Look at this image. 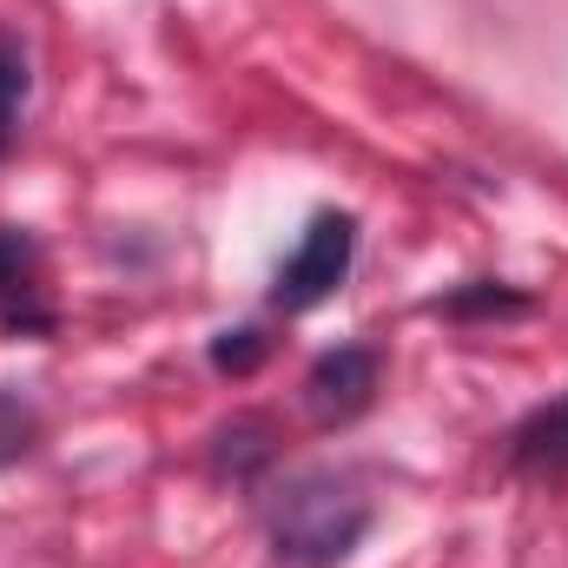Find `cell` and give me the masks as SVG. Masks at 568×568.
<instances>
[{"instance_id": "1", "label": "cell", "mask_w": 568, "mask_h": 568, "mask_svg": "<svg viewBox=\"0 0 568 568\" xmlns=\"http://www.w3.org/2000/svg\"><path fill=\"white\" fill-rule=\"evenodd\" d=\"M371 496L337 469H304L265 503V542L278 568H344L371 536Z\"/></svg>"}, {"instance_id": "2", "label": "cell", "mask_w": 568, "mask_h": 568, "mask_svg": "<svg viewBox=\"0 0 568 568\" xmlns=\"http://www.w3.org/2000/svg\"><path fill=\"white\" fill-rule=\"evenodd\" d=\"M351 258H357V219L351 212H317L297 239V252L278 265L272 278V304L278 311H311L324 304L337 284L351 278Z\"/></svg>"}, {"instance_id": "3", "label": "cell", "mask_w": 568, "mask_h": 568, "mask_svg": "<svg viewBox=\"0 0 568 568\" xmlns=\"http://www.w3.org/2000/svg\"><path fill=\"white\" fill-rule=\"evenodd\" d=\"M60 311L47 297V272H40V245L20 225H0V331L13 337H53Z\"/></svg>"}, {"instance_id": "4", "label": "cell", "mask_w": 568, "mask_h": 568, "mask_svg": "<svg viewBox=\"0 0 568 568\" xmlns=\"http://www.w3.org/2000/svg\"><path fill=\"white\" fill-rule=\"evenodd\" d=\"M377 377H384V364H377L371 344H337V351H324V357L311 364V377H304V404H311L317 424H351V417L371 410Z\"/></svg>"}, {"instance_id": "5", "label": "cell", "mask_w": 568, "mask_h": 568, "mask_svg": "<svg viewBox=\"0 0 568 568\" xmlns=\"http://www.w3.org/2000/svg\"><path fill=\"white\" fill-rule=\"evenodd\" d=\"M509 456H516V469H529V476H562L568 469V404L536 410L529 424L516 429Z\"/></svg>"}, {"instance_id": "6", "label": "cell", "mask_w": 568, "mask_h": 568, "mask_svg": "<svg viewBox=\"0 0 568 568\" xmlns=\"http://www.w3.org/2000/svg\"><path fill=\"white\" fill-rule=\"evenodd\" d=\"M27 87H33L27 53H20V40H7V33H0V152H7V145H13V133H20Z\"/></svg>"}, {"instance_id": "7", "label": "cell", "mask_w": 568, "mask_h": 568, "mask_svg": "<svg viewBox=\"0 0 568 568\" xmlns=\"http://www.w3.org/2000/svg\"><path fill=\"white\" fill-rule=\"evenodd\" d=\"M212 364H219V371H232V377H252V371L265 364V337H258L252 324H245V331H219Z\"/></svg>"}, {"instance_id": "8", "label": "cell", "mask_w": 568, "mask_h": 568, "mask_svg": "<svg viewBox=\"0 0 568 568\" xmlns=\"http://www.w3.org/2000/svg\"><path fill=\"white\" fill-rule=\"evenodd\" d=\"M258 436H265V424H232L225 436H219V443H225V449H219V463H225L232 476H252V469L272 456V443H258Z\"/></svg>"}, {"instance_id": "9", "label": "cell", "mask_w": 568, "mask_h": 568, "mask_svg": "<svg viewBox=\"0 0 568 568\" xmlns=\"http://www.w3.org/2000/svg\"><path fill=\"white\" fill-rule=\"evenodd\" d=\"M33 410H27V397L20 390H0V463H13V456H27V443H33Z\"/></svg>"}, {"instance_id": "10", "label": "cell", "mask_w": 568, "mask_h": 568, "mask_svg": "<svg viewBox=\"0 0 568 568\" xmlns=\"http://www.w3.org/2000/svg\"><path fill=\"white\" fill-rule=\"evenodd\" d=\"M449 317H469V311H523V291H503V284H476V291H456L443 297Z\"/></svg>"}]
</instances>
